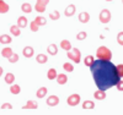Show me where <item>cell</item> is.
Listing matches in <instances>:
<instances>
[{
    "label": "cell",
    "instance_id": "1",
    "mask_svg": "<svg viewBox=\"0 0 123 115\" xmlns=\"http://www.w3.org/2000/svg\"><path fill=\"white\" fill-rule=\"evenodd\" d=\"M92 77L96 83L98 89L106 91L117 85V82L121 80L117 67L111 62V60H95L90 66Z\"/></svg>",
    "mask_w": 123,
    "mask_h": 115
},
{
    "label": "cell",
    "instance_id": "2",
    "mask_svg": "<svg viewBox=\"0 0 123 115\" xmlns=\"http://www.w3.org/2000/svg\"><path fill=\"white\" fill-rule=\"evenodd\" d=\"M96 58L100 59V60H111L112 59V53H111V50L108 48L102 45L96 51Z\"/></svg>",
    "mask_w": 123,
    "mask_h": 115
},
{
    "label": "cell",
    "instance_id": "3",
    "mask_svg": "<svg viewBox=\"0 0 123 115\" xmlns=\"http://www.w3.org/2000/svg\"><path fill=\"white\" fill-rule=\"evenodd\" d=\"M68 58L71 61H74V62H76V64H79L80 60H81V53H80V50L78 48H71L70 50H68Z\"/></svg>",
    "mask_w": 123,
    "mask_h": 115
},
{
    "label": "cell",
    "instance_id": "4",
    "mask_svg": "<svg viewBox=\"0 0 123 115\" xmlns=\"http://www.w3.org/2000/svg\"><path fill=\"white\" fill-rule=\"evenodd\" d=\"M100 22L102 23H108L110 21H111V12H110V10L107 9H104L102 11L100 12Z\"/></svg>",
    "mask_w": 123,
    "mask_h": 115
},
{
    "label": "cell",
    "instance_id": "5",
    "mask_svg": "<svg viewBox=\"0 0 123 115\" xmlns=\"http://www.w3.org/2000/svg\"><path fill=\"white\" fill-rule=\"evenodd\" d=\"M80 99H81L80 96L76 94V93H74V94H71V96L68 97L67 103H68V105H70V107H76L78 104L80 103Z\"/></svg>",
    "mask_w": 123,
    "mask_h": 115
},
{
    "label": "cell",
    "instance_id": "6",
    "mask_svg": "<svg viewBox=\"0 0 123 115\" xmlns=\"http://www.w3.org/2000/svg\"><path fill=\"white\" fill-rule=\"evenodd\" d=\"M46 103H47L48 107H55V105L59 104V97H57V96H49L47 98Z\"/></svg>",
    "mask_w": 123,
    "mask_h": 115
},
{
    "label": "cell",
    "instance_id": "7",
    "mask_svg": "<svg viewBox=\"0 0 123 115\" xmlns=\"http://www.w3.org/2000/svg\"><path fill=\"white\" fill-rule=\"evenodd\" d=\"M75 12H76V7H75V5H74V4H70V5H68V6L65 7L64 15H65L67 17H71Z\"/></svg>",
    "mask_w": 123,
    "mask_h": 115
},
{
    "label": "cell",
    "instance_id": "8",
    "mask_svg": "<svg viewBox=\"0 0 123 115\" xmlns=\"http://www.w3.org/2000/svg\"><path fill=\"white\" fill-rule=\"evenodd\" d=\"M37 108H38V104H37V102H35V100H28L25 105L22 107L24 110H26V109H27V110H30V109H31V110H35V109H37Z\"/></svg>",
    "mask_w": 123,
    "mask_h": 115
},
{
    "label": "cell",
    "instance_id": "9",
    "mask_svg": "<svg viewBox=\"0 0 123 115\" xmlns=\"http://www.w3.org/2000/svg\"><path fill=\"white\" fill-rule=\"evenodd\" d=\"M79 21L81 23H87L89 21H90V14L84 11V12H80L79 14Z\"/></svg>",
    "mask_w": 123,
    "mask_h": 115
},
{
    "label": "cell",
    "instance_id": "10",
    "mask_svg": "<svg viewBox=\"0 0 123 115\" xmlns=\"http://www.w3.org/2000/svg\"><path fill=\"white\" fill-rule=\"evenodd\" d=\"M22 54H24L25 58H32L33 54H35L33 48H32V47H30V45H28V47H25L24 50H22Z\"/></svg>",
    "mask_w": 123,
    "mask_h": 115
},
{
    "label": "cell",
    "instance_id": "11",
    "mask_svg": "<svg viewBox=\"0 0 123 115\" xmlns=\"http://www.w3.org/2000/svg\"><path fill=\"white\" fill-rule=\"evenodd\" d=\"M94 97L96 100H104V99H106V92L102 89H98L94 93Z\"/></svg>",
    "mask_w": 123,
    "mask_h": 115
},
{
    "label": "cell",
    "instance_id": "12",
    "mask_svg": "<svg viewBox=\"0 0 123 115\" xmlns=\"http://www.w3.org/2000/svg\"><path fill=\"white\" fill-rule=\"evenodd\" d=\"M27 18L25 17V16H20L18 18H17V26L20 27V28H25V27H27Z\"/></svg>",
    "mask_w": 123,
    "mask_h": 115
},
{
    "label": "cell",
    "instance_id": "13",
    "mask_svg": "<svg viewBox=\"0 0 123 115\" xmlns=\"http://www.w3.org/2000/svg\"><path fill=\"white\" fill-rule=\"evenodd\" d=\"M55 80H57V82L59 83V85H65V83L68 82V77H67L65 74H59V75H57Z\"/></svg>",
    "mask_w": 123,
    "mask_h": 115
},
{
    "label": "cell",
    "instance_id": "14",
    "mask_svg": "<svg viewBox=\"0 0 123 115\" xmlns=\"http://www.w3.org/2000/svg\"><path fill=\"white\" fill-rule=\"evenodd\" d=\"M95 108V103L92 100H85L83 103V109L84 110H92Z\"/></svg>",
    "mask_w": 123,
    "mask_h": 115
},
{
    "label": "cell",
    "instance_id": "15",
    "mask_svg": "<svg viewBox=\"0 0 123 115\" xmlns=\"http://www.w3.org/2000/svg\"><path fill=\"white\" fill-rule=\"evenodd\" d=\"M47 51H48L49 55H57V53H58V47H57V44H49L48 48H47Z\"/></svg>",
    "mask_w": 123,
    "mask_h": 115
},
{
    "label": "cell",
    "instance_id": "16",
    "mask_svg": "<svg viewBox=\"0 0 123 115\" xmlns=\"http://www.w3.org/2000/svg\"><path fill=\"white\" fill-rule=\"evenodd\" d=\"M10 10V6L4 1V0H0V14H6Z\"/></svg>",
    "mask_w": 123,
    "mask_h": 115
},
{
    "label": "cell",
    "instance_id": "17",
    "mask_svg": "<svg viewBox=\"0 0 123 115\" xmlns=\"http://www.w3.org/2000/svg\"><path fill=\"white\" fill-rule=\"evenodd\" d=\"M11 42H12V39H11L10 36H7V34H1L0 36V43L1 44H10Z\"/></svg>",
    "mask_w": 123,
    "mask_h": 115
},
{
    "label": "cell",
    "instance_id": "18",
    "mask_svg": "<svg viewBox=\"0 0 123 115\" xmlns=\"http://www.w3.org/2000/svg\"><path fill=\"white\" fill-rule=\"evenodd\" d=\"M60 48H62V49H64L65 51H68V50L71 49V43H70L68 39H64V40H62V42H60Z\"/></svg>",
    "mask_w": 123,
    "mask_h": 115
},
{
    "label": "cell",
    "instance_id": "19",
    "mask_svg": "<svg viewBox=\"0 0 123 115\" xmlns=\"http://www.w3.org/2000/svg\"><path fill=\"white\" fill-rule=\"evenodd\" d=\"M47 92H48V89H47L46 87H41V88L36 92V96H37V98H44V97L47 96Z\"/></svg>",
    "mask_w": 123,
    "mask_h": 115
},
{
    "label": "cell",
    "instance_id": "20",
    "mask_svg": "<svg viewBox=\"0 0 123 115\" xmlns=\"http://www.w3.org/2000/svg\"><path fill=\"white\" fill-rule=\"evenodd\" d=\"M10 32H11V34L15 36V37H18L21 34V31H20V27L17 25H14V26L10 27Z\"/></svg>",
    "mask_w": 123,
    "mask_h": 115
},
{
    "label": "cell",
    "instance_id": "21",
    "mask_svg": "<svg viewBox=\"0 0 123 115\" xmlns=\"http://www.w3.org/2000/svg\"><path fill=\"white\" fill-rule=\"evenodd\" d=\"M36 61L38 62V64H46V62L48 61V58L46 54H38L36 56Z\"/></svg>",
    "mask_w": 123,
    "mask_h": 115
},
{
    "label": "cell",
    "instance_id": "22",
    "mask_svg": "<svg viewBox=\"0 0 123 115\" xmlns=\"http://www.w3.org/2000/svg\"><path fill=\"white\" fill-rule=\"evenodd\" d=\"M15 81V75L11 74V72H7V74L5 75V82L7 83V85H12Z\"/></svg>",
    "mask_w": 123,
    "mask_h": 115
},
{
    "label": "cell",
    "instance_id": "23",
    "mask_svg": "<svg viewBox=\"0 0 123 115\" xmlns=\"http://www.w3.org/2000/svg\"><path fill=\"white\" fill-rule=\"evenodd\" d=\"M12 53H14V51H12V49L11 48H4L3 50H1V55L4 56V58H6V59H9L10 56H11L12 55Z\"/></svg>",
    "mask_w": 123,
    "mask_h": 115
},
{
    "label": "cell",
    "instance_id": "24",
    "mask_svg": "<svg viewBox=\"0 0 123 115\" xmlns=\"http://www.w3.org/2000/svg\"><path fill=\"white\" fill-rule=\"evenodd\" d=\"M21 10L25 14H30V12H32V6H31V4H28V3H24L21 5Z\"/></svg>",
    "mask_w": 123,
    "mask_h": 115
},
{
    "label": "cell",
    "instance_id": "25",
    "mask_svg": "<svg viewBox=\"0 0 123 115\" xmlns=\"http://www.w3.org/2000/svg\"><path fill=\"white\" fill-rule=\"evenodd\" d=\"M35 22L38 25V26H46L47 25V20L43 17V16H37L35 18Z\"/></svg>",
    "mask_w": 123,
    "mask_h": 115
},
{
    "label": "cell",
    "instance_id": "26",
    "mask_svg": "<svg viewBox=\"0 0 123 115\" xmlns=\"http://www.w3.org/2000/svg\"><path fill=\"white\" fill-rule=\"evenodd\" d=\"M46 7H47V5L39 3V1H37V3H36V6H35V9H36L37 12H44V11H46Z\"/></svg>",
    "mask_w": 123,
    "mask_h": 115
},
{
    "label": "cell",
    "instance_id": "27",
    "mask_svg": "<svg viewBox=\"0 0 123 115\" xmlns=\"http://www.w3.org/2000/svg\"><path fill=\"white\" fill-rule=\"evenodd\" d=\"M95 61V58L92 56V55H87V56H85V59H84V64H85V66H91L92 65V62Z\"/></svg>",
    "mask_w": 123,
    "mask_h": 115
},
{
    "label": "cell",
    "instance_id": "28",
    "mask_svg": "<svg viewBox=\"0 0 123 115\" xmlns=\"http://www.w3.org/2000/svg\"><path fill=\"white\" fill-rule=\"evenodd\" d=\"M48 80H55L57 77V70L55 69H49L48 70V74H47Z\"/></svg>",
    "mask_w": 123,
    "mask_h": 115
},
{
    "label": "cell",
    "instance_id": "29",
    "mask_svg": "<svg viewBox=\"0 0 123 115\" xmlns=\"http://www.w3.org/2000/svg\"><path fill=\"white\" fill-rule=\"evenodd\" d=\"M10 92H11L12 94H18V93L21 92V87H20L18 85H11V87H10Z\"/></svg>",
    "mask_w": 123,
    "mask_h": 115
},
{
    "label": "cell",
    "instance_id": "30",
    "mask_svg": "<svg viewBox=\"0 0 123 115\" xmlns=\"http://www.w3.org/2000/svg\"><path fill=\"white\" fill-rule=\"evenodd\" d=\"M63 69H64V71H67V72H73V71H74V65L70 64V62H65V64L63 65Z\"/></svg>",
    "mask_w": 123,
    "mask_h": 115
},
{
    "label": "cell",
    "instance_id": "31",
    "mask_svg": "<svg viewBox=\"0 0 123 115\" xmlns=\"http://www.w3.org/2000/svg\"><path fill=\"white\" fill-rule=\"evenodd\" d=\"M86 37H87V34H86V32L85 31H81V32H79L78 34H76V39L78 40H84V39H86Z\"/></svg>",
    "mask_w": 123,
    "mask_h": 115
},
{
    "label": "cell",
    "instance_id": "32",
    "mask_svg": "<svg viewBox=\"0 0 123 115\" xmlns=\"http://www.w3.org/2000/svg\"><path fill=\"white\" fill-rule=\"evenodd\" d=\"M59 17H60V14H59L58 11H53V12H50V14H49V18H50V20H53V21L59 20Z\"/></svg>",
    "mask_w": 123,
    "mask_h": 115
},
{
    "label": "cell",
    "instance_id": "33",
    "mask_svg": "<svg viewBox=\"0 0 123 115\" xmlns=\"http://www.w3.org/2000/svg\"><path fill=\"white\" fill-rule=\"evenodd\" d=\"M30 28H31V31H32V32H37L38 31V28H39V26L35 22V20L32 21V22L30 23Z\"/></svg>",
    "mask_w": 123,
    "mask_h": 115
},
{
    "label": "cell",
    "instance_id": "34",
    "mask_svg": "<svg viewBox=\"0 0 123 115\" xmlns=\"http://www.w3.org/2000/svg\"><path fill=\"white\" fill-rule=\"evenodd\" d=\"M9 61L12 62V64H14V62H16V61H18V55L16 53H12V55L9 58Z\"/></svg>",
    "mask_w": 123,
    "mask_h": 115
},
{
    "label": "cell",
    "instance_id": "35",
    "mask_svg": "<svg viewBox=\"0 0 123 115\" xmlns=\"http://www.w3.org/2000/svg\"><path fill=\"white\" fill-rule=\"evenodd\" d=\"M116 67H117V72H118L119 77H123V64H119Z\"/></svg>",
    "mask_w": 123,
    "mask_h": 115
},
{
    "label": "cell",
    "instance_id": "36",
    "mask_svg": "<svg viewBox=\"0 0 123 115\" xmlns=\"http://www.w3.org/2000/svg\"><path fill=\"white\" fill-rule=\"evenodd\" d=\"M117 42L119 45H123V32H119L117 34Z\"/></svg>",
    "mask_w": 123,
    "mask_h": 115
},
{
    "label": "cell",
    "instance_id": "37",
    "mask_svg": "<svg viewBox=\"0 0 123 115\" xmlns=\"http://www.w3.org/2000/svg\"><path fill=\"white\" fill-rule=\"evenodd\" d=\"M1 109H3V110H6V109H7V110H11V109H12V105H11L10 103H4L3 105H1Z\"/></svg>",
    "mask_w": 123,
    "mask_h": 115
},
{
    "label": "cell",
    "instance_id": "38",
    "mask_svg": "<svg viewBox=\"0 0 123 115\" xmlns=\"http://www.w3.org/2000/svg\"><path fill=\"white\" fill-rule=\"evenodd\" d=\"M116 87H117V89L118 91H121V92H123V81H118L117 82V85H116Z\"/></svg>",
    "mask_w": 123,
    "mask_h": 115
},
{
    "label": "cell",
    "instance_id": "39",
    "mask_svg": "<svg viewBox=\"0 0 123 115\" xmlns=\"http://www.w3.org/2000/svg\"><path fill=\"white\" fill-rule=\"evenodd\" d=\"M1 75H3V67L0 66V77H1Z\"/></svg>",
    "mask_w": 123,
    "mask_h": 115
},
{
    "label": "cell",
    "instance_id": "40",
    "mask_svg": "<svg viewBox=\"0 0 123 115\" xmlns=\"http://www.w3.org/2000/svg\"><path fill=\"white\" fill-rule=\"evenodd\" d=\"M106 1H112V0H106Z\"/></svg>",
    "mask_w": 123,
    "mask_h": 115
},
{
    "label": "cell",
    "instance_id": "41",
    "mask_svg": "<svg viewBox=\"0 0 123 115\" xmlns=\"http://www.w3.org/2000/svg\"><path fill=\"white\" fill-rule=\"evenodd\" d=\"M122 3H123V0H122Z\"/></svg>",
    "mask_w": 123,
    "mask_h": 115
}]
</instances>
